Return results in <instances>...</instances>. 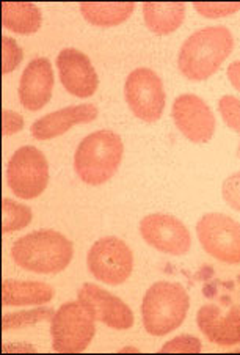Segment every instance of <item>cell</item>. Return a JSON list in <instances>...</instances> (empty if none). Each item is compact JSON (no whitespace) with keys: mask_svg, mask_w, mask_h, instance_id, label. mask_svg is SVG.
<instances>
[{"mask_svg":"<svg viewBox=\"0 0 240 355\" xmlns=\"http://www.w3.org/2000/svg\"><path fill=\"white\" fill-rule=\"evenodd\" d=\"M24 52L13 38L2 37V74H8L19 67Z\"/></svg>","mask_w":240,"mask_h":355,"instance_id":"obj_25","label":"cell"},{"mask_svg":"<svg viewBox=\"0 0 240 355\" xmlns=\"http://www.w3.org/2000/svg\"><path fill=\"white\" fill-rule=\"evenodd\" d=\"M140 234L146 244L167 255L183 257L192 247L189 228L169 214H149L140 222Z\"/></svg>","mask_w":240,"mask_h":355,"instance_id":"obj_10","label":"cell"},{"mask_svg":"<svg viewBox=\"0 0 240 355\" xmlns=\"http://www.w3.org/2000/svg\"><path fill=\"white\" fill-rule=\"evenodd\" d=\"M190 309L185 288L174 282H157L146 291L142 316L146 332L152 336H165L181 327Z\"/></svg>","mask_w":240,"mask_h":355,"instance_id":"obj_4","label":"cell"},{"mask_svg":"<svg viewBox=\"0 0 240 355\" xmlns=\"http://www.w3.org/2000/svg\"><path fill=\"white\" fill-rule=\"evenodd\" d=\"M7 182L16 197L38 198L49 184L48 159L35 146H22L10 157Z\"/></svg>","mask_w":240,"mask_h":355,"instance_id":"obj_6","label":"cell"},{"mask_svg":"<svg viewBox=\"0 0 240 355\" xmlns=\"http://www.w3.org/2000/svg\"><path fill=\"white\" fill-rule=\"evenodd\" d=\"M55 289L43 282H17L3 280L2 283V305H44L54 299Z\"/></svg>","mask_w":240,"mask_h":355,"instance_id":"obj_17","label":"cell"},{"mask_svg":"<svg viewBox=\"0 0 240 355\" xmlns=\"http://www.w3.org/2000/svg\"><path fill=\"white\" fill-rule=\"evenodd\" d=\"M174 124L192 144H207L216 128L215 115L209 105L196 94H181L173 103Z\"/></svg>","mask_w":240,"mask_h":355,"instance_id":"obj_11","label":"cell"},{"mask_svg":"<svg viewBox=\"0 0 240 355\" xmlns=\"http://www.w3.org/2000/svg\"><path fill=\"white\" fill-rule=\"evenodd\" d=\"M22 128H24V118L17 112L7 109L2 110V134L5 137L22 131Z\"/></svg>","mask_w":240,"mask_h":355,"instance_id":"obj_28","label":"cell"},{"mask_svg":"<svg viewBox=\"0 0 240 355\" xmlns=\"http://www.w3.org/2000/svg\"><path fill=\"white\" fill-rule=\"evenodd\" d=\"M196 324L206 338L219 346L240 345V306L232 305L223 315L219 305L206 304L196 313Z\"/></svg>","mask_w":240,"mask_h":355,"instance_id":"obj_14","label":"cell"},{"mask_svg":"<svg viewBox=\"0 0 240 355\" xmlns=\"http://www.w3.org/2000/svg\"><path fill=\"white\" fill-rule=\"evenodd\" d=\"M136 10L133 2H84L80 13L93 26L115 27L127 21Z\"/></svg>","mask_w":240,"mask_h":355,"instance_id":"obj_20","label":"cell"},{"mask_svg":"<svg viewBox=\"0 0 240 355\" xmlns=\"http://www.w3.org/2000/svg\"><path fill=\"white\" fill-rule=\"evenodd\" d=\"M2 351L3 352H35V349L32 347V346H8V345H5L3 347H2Z\"/></svg>","mask_w":240,"mask_h":355,"instance_id":"obj_30","label":"cell"},{"mask_svg":"<svg viewBox=\"0 0 240 355\" xmlns=\"http://www.w3.org/2000/svg\"><path fill=\"white\" fill-rule=\"evenodd\" d=\"M54 310L46 309V306H39V309L28 310V311H19V313H7L2 319V330L8 332V330H17L27 325H35L43 321H49L54 318Z\"/></svg>","mask_w":240,"mask_h":355,"instance_id":"obj_22","label":"cell"},{"mask_svg":"<svg viewBox=\"0 0 240 355\" xmlns=\"http://www.w3.org/2000/svg\"><path fill=\"white\" fill-rule=\"evenodd\" d=\"M145 22L156 35H169L183 26L185 17L184 2H146L143 3Z\"/></svg>","mask_w":240,"mask_h":355,"instance_id":"obj_18","label":"cell"},{"mask_svg":"<svg viewBox=\"0 0 240 355\" xmlns=\"http://www.w3.org/2000/svg\"><path fill=\"white\" fill-rule=\"evenodd\" d=\"M98 115L99 110L95 104L69 105L39 118L32 124L30 132L37 140H52L68 132L75 124L95 121Z\"/></svg>","mask_w":240,"mask_h":355,"instance_id":"obj_16","label":"cell"},{"mask_svg":"<svg viewBox=\"0 0 240 355\" xmlns=\"http://www.w3.org/2000/svg\"><path fill=\"white\" fill-rule=\"evenodd\" d=\"M203 351L201 341L193 335H179L162 346L163 354H200Z\"/></svg>","mask_w":240,"mask_h":355,"instance_id":"obj_24","label":"cell"},{"mask_svg":"<svg viewBox=\"0 0 240 355\" xmlns=\"http://www.w3.org/2000/svg\"><path fill=\"white\" fill-rule=\"evenodd\" d=\"M73 255V242L54 230L22 236L11 247L15 263L35 274H58L68 268Z\"/></svg>","mask_w":240,"mask_h":355,"instance_id":"obj_2","label":"cell"},{"mask_svg":"<svg viewBox=\"0 0 240 355\" xmlns=\"http://www.w3.org/2000/svg\"><path fill=\"white\" fill-rule=\"evenodd\" d=\"M57 68L64 90L77 98H90L96 93L99 78L89 55L74 47H66L57 57Z\"/></svg>","mask_w":240,"mask_h":355,"instance_id":"obj_13","label":"cell"},{"mask_svg":"<svg viewBox=\"0 0 240 355\" xmlns=\"http://www.w3.org/2000/svg\"><path fill=\"white\" fill-rule=\"evenodd\" d=\"M120 352H140L138 351V349H136V347H124V349H121V351Z\"/></svg>","mask_w":240,"mask_h":355,"instance_id":"obj_31","label":"cell"},{"mask_svg":"<svg viewBox=\"0 0 240 355\" xmlns=\"http://www.w3.org/2000/svg\"><path fill=\"white\" fill-rule=\"evenodd\" d=\"M79 302L90 310L96 321L105 324L110 329L129 330L133 325L131 306L95 283H85L80 288Z\"/></svg>","mask_w":240,"mask_h":355,"instance_id":"obj_12","label":"cell"},{"mask_svg":"<svg viewBox=\"0 0 240 355\" xmlns=\"http://www.w3.org/2000/svg\"><path fill=\"white\" fill-rule=\"evenodd\" d=\"M124 98L133 115L145 123H154L163 114L167 94L156 71L137 68L127 76Z\"/></svg>","mask_w":240,"mask_h":355,"instance_id":"obj_9","label":"cell"},{"mask_svg":"<svg viewBox=\"0 0 240 355\" xmlns=\"http://www.w3.org/2000/svg\"><path fill=\"white\" fill-rule=\"evenodd\" d=\"M221 195H223L228 206L234 211L240 212V171L228 176L221 186Z\"/></svg>","mask_w":240,"mask_h":355,"instance_id":"obj_27","label":"cell"},{"mask_svg":"<svg viewBox=\"0 0 240 355\" xmlns=\"http://www.w3.org/2000/svg\"><path fill=\"white\" fill-rule=\"evenodd\" d=\"M43 24V16L37 5L32 2H3L2 26L19 35L38 32Z\"/></svg>","mask_w":240,"mask_h":355,"instance_id":"obj_19","label":"cell"},{"mask_svg":"<svg viewBox=\"0 0 240 355\" xmlns=\"http://www.w3.org/2000/svg\"><path fill=\"white\" fill-rule=\"evenodd\" d=\"M232 33L225 26H210L196 31L184 41L178 55V67L184 78L193 82L206 80L220 69L231 55Z\"/></svg>","mask_w":240,"mask_h":355,"instance_id":"obj_1","label":"cell"},{"mask_svg":"<svg viewBox=\"0 0 240 355\" xmlns=\"http://www.w3.org/2000/svg\"><path fill=\"white\" fill-rule=\"evenodd\" d=\"M237 156H239V159H240V144H239V148H237Z\"/></svg>","mask_w":240,"mask_h":355,"instance_id":"obj_32","label":"cell"},{"mask_svg":"<svg viewBox=\"0 0 240 355\" xmlns=\"http://www.w3.org/2000/svg\"><path fill=\"white\" fill-rule=\"evenodd\" d=\"M96 319L82 302H66L52 318V347L62 354L84 352L96 332Z\"/></svg>","mask_w":240,"mask_h":355,"instance_id":"obj_5","label":"cell"},{"mask_svg":"<svg viewBox=\"0 0 240 355\" xmlns=\"http://www.w3.org/2000/svg\"><path fill=\"white\" fill-rule=\"evenodd\" d=\"M121 137L113 131L102 129L80 141L74 155V170L85 184L101 186L112 180L122 161Z\"/></svg>","mask_w":240,"mask_h":355,"instance_id":"obj_3","label":"cell"},{"mask_svg":"<svg viewBox=\"0 0 240 355\" xmlns=\"http://www.w3.org/2000/svg\"><path fill=\"white\" fill-rule=\"evenodd\" d=\"M91 275L107 285H121L132 274L133 255L124 241L107 236L96 241L86 255Z\"/></svg>","mask_w":240,"mask_h":355,"instance_id":"obj_8","label":"cell"},{"mask_svg":"<svg viewBox=\"0 0 240 355\" xmlns=\"http://www.w3.org/2000/svg\"><path fill=\"white\" fill-rule=\"evenodd\" d=\"M54 82V69H52V64L48 58H33L21 76V104L30 112L43 109L52 98Z\"/></svg>","mask_w":240,"mask_h":355,"instance_id":"obj_15","label":"cell"},{"mask_svg":"<svg viewBox=\"0 0 240 355\" xmlns=\"http://www.w3.org/2000/svg\"><path fill=\"white\" fill-rule=\"evenodd\" d=\"M195 10L204 17H225L237 13L240 10V2H196L193 3Z\"/></svg>","mask_w":240,"mask_h":355,"instance_id":"obj_26","label":"cell"},{"mask_svg":"<svg viewBox=\"0 0 240 355\" xmlns=\"http://www.w3.org/2000/svg\"><path fill=\"white\" fill-rule=\"evenodd\" d=\"M226 76H228V79H230L231 85L236 88L237 92H240V60L232 62L230 67H228Z\"/></svg>","mask_w":240,"mask_h":355,"instance_id":"obj_29","label":"cell"},{"mask_svg":"<svg viewBox=\"0 0 240 355\" xmlns=\"http://www.w3.org/2000/svg\"><path fill=\"white\" fill-rule=\"evenodd\" d=\"M32 209L27 205L16 203L10 198L2 201V233L7 234L26 228L32 222Z\"/></svg>","mask_w":240,"mask_h":355,"instance_id":"obj_21","label":"cell"},{"mask_svg":"<svg viewBox=\"0 0 240 355\" xmlns=\"http://www.w3.org/2000/svg\"><path fill=\"white\" fill-rule=\"evenodd\" d=\"M219 112L226 126L240 134V99L232 94H225L219 101Z\"/></svg>","mask_w":240,"mask_h":355,"instance_id":"obj_23","label":"cell"},{"mask_svg":"<svg viewBox=\"0 0 240 355\" xmlns=\"http://www.w3.org/2000/svg\"><path fill=\"white\" fill-rule=\"evenodd\" d=\"M203 250L226 264H240V223L226 214L203 216L196 223Z\"/></svg>","mask_w":240,"mask_h":355,"instance_id":"obj_7","label":"cell"}]
</instances>
